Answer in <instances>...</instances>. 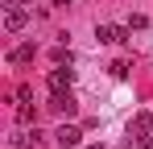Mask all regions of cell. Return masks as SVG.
I'll return each instance as SVG.
<instances>
[{
  "label": "cell",
  "mask_w": 153,
  "mask_h": 149,
  "mask_svg": "<svg viewBox=\"0 0 153 149\" xmlns=\"http://www.w3.org/2000/svg\"><path fill=\"white\" fill-rule=\"evenodd\" d=\"M17 120H21V124H33V120H37L33 104H17Z\"/></svg>",
  "instance_id": "cell-9"
},
{
  "label": "cell",
  "mask_w": 153,
  "mask_h": 149,
  "mask_svg": "<svg viewBox=\"0 0 153 149\" xmlns=\"http://www.w3.org/2000/svg\"><path fill=\"white\" fill-rule=\"evenodd\" d=\"M128 25H95V37H100L103 46H120V42H128Z\"/></svg>",
  "instance_id": "cell-3"
},
{
  "label": "cell",
  "mask_w": 153,
  "mask_h": 149,
  "mask_svg": "<svg viewBox=\"0 0 153 149\" xmlns=\"http://www.w3.org/2000/svg\"><path fill=\"white\" fill-rule=\"evenodd\" d=\"M46 112H54V116H75L79 112V104H75V95L71 91H50V104H46Z\"/></svg>",
  "instance_id": "cell-1"
},
{
  "label": "cell",
  "mask_w": 153,
  "mask_h": 149,
  "mask_svg": "<svg viewBox=\"0 0 153 149\" xmlns=\"http://www.w3.org/2000/svg\"><path fill=\"white\" fill-rule=\"evenodd\" d=\"M149 137H153V116H149V112H137V120L128 124V141L149 145Z\"/></svg>",
  "instance_id": "cell-2"
},
{
  "label": "cell",
  "mask_w": 153,
  "mask_h": 149,
  "mask_svg": "<svg viewBox=\"0 0 153 149\" xmlns=\"http://www.w3.org/2000/svg\"><path fill=\"white\" fill-rule=\"evenodd\" d=\"M83 149H103V141H100V145H83Z\"/></svg>",
  "instance_id": "cell-11"
},
{
  "label": "cell",
  "mask_w": 153,
  "mask_h": 149,
  "mask_svg": "<svg viewBox=\"0 0 153 149\" xmlns=\"http://www.w3.org/2000/svg\"><path fill=\"white\" fill-rule=\"evenodd\" d=\"M149 149H153V137H149Z\"/></svg>",
  "instance_id": "cell-12"
},
{
  "label": "cell",
  "mask_w": 153,
  "mask_h": 149,
  "mask_svg": "<svg viewBox=\"0 0 153 149\" xmlns=\"http://www.w3.org/2000/svg\"><path fill=\"white\" fill-rule=\"evenodd\" d=\"M33 54H37L33 42H21L17 50H8V62H13V66H25V62H33Z\"/></svg>",
  "instance_id": "cell-6"
},
{
  "label": "cell",
  "mask_w": 153,
  "mask_h": 149,
  "mask_svg": "<svg viewBox=\"0 0 153 149\" xmlns=\"http://www.w3.org/2000/svg\"><path fill=\"white\" fill-rule=\"evenodd\" d=\"M108 71H112V79H128V71H132V62H128V58H116V62H112Z\"/></svg>",
  "instance_id": "cell-8"
},
{
  "label": "cell",
  "mask_w": 153,
  "mask_h": 149,
  "mask_svg": "<svg viewBox=\"0 0 153 149\" xmlns=\"http://www.w3.org/2000/svg\"><path fill=\"white\" fill-rule=\"evenodd\" d=\"M83 141V128L79 124H58V133H54V145L58 149H75Z\"/></svg>",
  "instance_id": "cell-5"
},
{
  "label": "cell",
  "mask_w": 153,
  "mask_h": 149,
  "mask_svg": "<svg viewBox=\"0 0 153 149\" xmlns=\"http://www.w3.org/2000/svg\"><path fill=\"white\" fill-rule=\"evenodd\" d=\"M46 83H50V91H71V83H75L71 62H58V66L50 71V79H46Z\"/></svg>",
  "instance_id": "cell-4"
},
{
  "label": "cell",
  "mask_w": 153,
  "mask_h": 149,
  "mask_svg": "<svg viewBox=\"0 0 153 149\" xmlns=\"http://www.w3.org/2000/svg\"><path fill=\"white\" fill-rule=\"evenodd\" d=\"M4 29L8 33H21L25 29V8H4Z\"/></svg>",
  "instance_id": "cell-7"
},
{
  "label": "cell",
  "mask_w": 153,
  "mask_h": 149,
  "mask_svg": "<svg viewBox=\"0 0 153 149\" xmlns=\"http://www.w3.org/2000/svg\"><path fill=\"white\" fill-rule=\"evenodd\" d=\"M124 149H128V145H124Z\"/></svg>",
  "instance_id": "cell-13"
},
{
  "label": "cell",
  "mask_w": 153,
  "mask_h": 149,
  "mask_svg": "<svg viewBox=\"0 0 153 149\" xmlns=\"http://www.w3.org/2000/svg\"><path fill=\"white\" fill-rule=\"evenodd\" d=\"M4 8H33V0H0Z\"/></svg>",
  "instance_id": "cell-10"
}]
</instances>
